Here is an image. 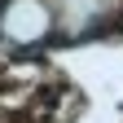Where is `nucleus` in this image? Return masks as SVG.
<instances>
[{
    "label": "nucleus",
    "instance_id": "f257e3e1",
    "mask_svg": "<svg viewBox=\"0 0 123 123\" xmlns=\"http://www.w3.org/2000/svg\"><path fill=\"white\" fill-rule=\"evenodd\" d=\"M9 22H13V35H35V31H44V9L40 5H31V0H22L18 9L9 13Z\"/></svg>",
    "mask_w": 123,
    "mask_h": 123
}]
</instances>
